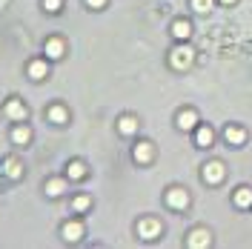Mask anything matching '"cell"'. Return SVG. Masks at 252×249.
Returning <instances> with one entry per match:
<instances>
[{"label": "cell", "mask_w": 252, "mask_h": 249, "mask_svg": "<svg viewBox=\"0 0 252 249\" xmlns=\"http://www.w3.org/2000/svg\"><path fill=\"white\" fill-rule=\"evenodd\" d=\"M86 6H89V9H103L106 0H86Z\"/></svg>", "instance_id": "25"}, {"label": "cell", "mask_w": 252, "mask_h": 249, "mask_svg": "<svg viewBox=\"0 0 252 249\" xmlns=\"http://www.w3.org/2000/svg\"><path fill=\"white\" fill-rule=\"evenodd\" d=\"M172 34L178 37V40H187L189 34H192V23H189V20H175L172 23Z\"/></svg>", "instance_id": "15"}, {"label": "cell", "mask_w": 252, "mask_h": 249, "mask_svg": "<svg viewBox=\"0 0 252 249\" xmlns=\"http://www.w3.org/2000/svg\"><path fill=\"white\" fill-rule=\"evenodd\" d=\"M63 52H66V46H63L61 37H49V40H46V58H49V61H61Z\"/></svg>", "instance_id": "7"}, {"label": "cell", "mask_w": 252, "mask_h": 249, "mask_svg": "<svg viewBox=\"0 0 252 249\" xmlns=\"http://www.w3.org/2000/svg\"><path fill=\"white\" fill-rule=\"evenodd\" d=\"M235 206H241V209L252 206V189H250V187H241V189L235 192Z\"/></svg>", "instance_id": "20"}, {"label": "cell", "mask_w": 252, "mask_h": 249, "mask_svg": "<svg viewBox=\"0 0 252 249\" xmlns=\"http://www.w3.org/2000/svg\"><path fill=\"white\" fill-rule=\"evenodd\" d=\"M6 115H9L12 121H26L29 109H26V103H23V100H17V97H9V103H6Z\"/></svg>", "instance_id": "3"}, {"label": "cell", "mask_w": 252, "mask_h": 249, "mask_svg": "<svg viewBox=\"0 0 252 249\" xmlns=\"http://www.w3.org/2000/svg\"><path fill=\"white\" fill-rule=\"evenodd\" d=\"M220 3H226V6H229V3H235V0H220Z\"/></svg>", "instance_id": "26"}, {"label": "cell", "mask_w": 252, "mask_h": 249, "mask_svg": "<svg viewBox=\"0 0 252 249\" xmlns=\"http://www.w3.org/2000/svg\"><path fill=\"white\" fill-rule=\"evenodd\" d=\"M43 189H46L49 198H61L63 192H66V181H63V178H49Z\"/></svg>", "instance_id": "11"}, {"label": "cell", "mask_w": 252, "mask_h": 249, "mask_svg": "<svg viewBox=\"0 0 252 249\" xmlns=\"http://www.w3.org/2000/svg\"><path fill=\"white\" fill-rule=\"evenodd\" d=\"M66 175H69V181H80V178H86V166H83V160H72V163L66 166Z\"/></svg>", "instance_id": "19"}, {"label": "cell", "mask_w": 252, "mask_h": 249, "mask_svg": "<svg viewBox=\"0 0 252 249\" xmlns=\"http://www.w3.org/2000/svg\"><path fill=\"white\" fill-rule=\"evenodd\" d=\"M138 235H141L143 241H152V238H158V235H160V223H158L155 218L138 220Z\"/></svg>", "instance_id": "2"}, {"label": "cell", "mask_w": 252, "mask_h": 249, "mask_svg": "<svg viewBox=\"0 0 252 249\" xmlns=\"http://www.w3.org/2000/svg\"><path fill=\"white\" fill-rule=\"evenodd\" d=\"M192 61H195V52H192L187 43L172 49V66H175V69H189V66H192Z\"/></svg>", "instance_id": "1"}, {"label": "cell", "mask_w": 252, "mask_h": 249, "mask_svg": "<svg viewBox=\"0 0 252 249\" xmlns=\"http://www.w3.org/2000/svg\"><path fill=\"white\" fill-rule=\"evenodd\" d=\"M223 138H226L229 146H241V143L247 140V132H244L241 126H226V129H223Z\"/></svg>", "instance_id": "8"}, {"label": "cell", "mask_w": 252, "mask_h": 249, "mask_svg": "<svg viewBox=\"0 0 252 249\" xmlns=\"http://www.w3.org/2000/svg\"><path fill=\"white\" fill-rule=\"evenodd\" d=\"M209 241H212V238H209V232H206V229H195V232H189V247L192 249H204V247H209Z\"/></svg>", "instance_id": "9"}, {"label": "cell", "mask_w": 252, "mask_h": 249, "mask_svg": "<svg viewBox=\"0 0 252 249\" xmlns=\"http://www.w3.org/2000/svg\"><path fill=\"white\" fill-rule=\"evenodd\" d=\"M166 203H169L172 209H187V206H189L187 189H169V195H166Z\"/></svg>", "instance_id": "5"}, {"label": "cell", "mask_w": 252, "mask_h": 249, "mask_svg": "<svg viewBox=\"0 0 252 249\" xmlns=\"http://www.w3.org/2000/svg\"><path fill=\"white\" fill-rule=\"evenodd\" d=\"M63 238L72 241V244L80 241V238H83V223H80V220H66V223H63Z\"/></svg>", "instance_id": "6"}, {"label": "cell", "mask_w": 252, "mask_h": 249, "mask_svg": "<svg viewBox=\"0 0 252 249\" xmlns=\"http://www.w3.org/2000/svg\"><path fill=\"white\" fill-rule=\"evenodd\" d=\"M89 206H92V201H89L86 195H78V198L72 201V209H75V212H86Z\"/></svg>", "instance_id": "22"}, {"label": "cell", "mask_w": 252, "mask_h": 249, "mask_svg": "<svg viewBox=\"0 0 252 249\" xmlns=\"http://www.w3.org/2000/svg\"><path fill=\"white\" fill-rule=\"evenodd\" d=\"M204 181L206 184H220V181H223V163H218V160L206 163L204 166Z\"/></svg>", "instance_id": "4"}, {"label": "cell", "mask_w": 252, "mask_h": 249, "mask_svg": "<svg viewBox=\"0 0 252 249\" xmlns=\"http://www.w3.org/2000/svg\"><path fill=\"white\" fill-rule=\"evenodd\" d=\"M63 6V0H43V9H46L49 15H58Z\"/></svg>", "instance_id": "23"}, {"label": "cell", "mask_w": 252, "mask_h": 249, "mask_svg": "<svg viewBox=\"0 0 252 249\" xmlns=\"http://www.w3.org/2000/svg\"><path fill=\"white\" fill-rule=\"evenodd\" d=\"M12 140H15L17 146H29L32 129H29V126H15V132H12Z\"/></svg>", "instance_id": "16"}, {"label": "cell", "mask_w": 252, "mask_h": 249, "mask_svg": "<svg viewBox=\"0 0 252 249\" xmlns=\"http://www.w3.org/2000/svg\"><path fill=\"white\" fill-rule=\"evenodd\" d=\"M132 155H135L138 163H149V160H152V143H149V140H141V143L135 146V152H132Z\"/></svg>", "instance_id": "12"}, {"label": "cell", "mask_w": 252, "mask_h": 249, "mask_svg": "<svg viewBox=\"0 0 252 249\" xmlns=\"http://www.w3.org/2000/svg\"><path fill=\"white\" fill-rule=\"evenodd\" d=\"M195 143H198V146H212V129H209V126H198V129H195Z\"/></svg>", "instance_id": "18"}, {"label": "cell", "mask_w": 252, "mask_h": 249, "mask_svg": "<svg viewBox=\"0 0 252 249\" xmlns=\"http://www.w3.org/2000/svg\"><path fill=\"white\" fill-rule=\"evenodd\" d=\"M192 9L204 15V12H209V9H212V0H192Z\"/></svg>", "instance_id": "24"}, {"label": "cell", "mask_w": 252, "mask_h": 249, "mask_svg": "<svg viewBox=\"0 0 252 249\" xmlns=\"http://www.w3.org/2000/svg\"><path fill=\"white\" fill-rule=\"evenodd\" d=\"M3 175H9V178H20V175H23V163H20L17 157H6V160H3Z\"/></svg>", "instance_id": "14"}, {"label": "cell", "mask_w": 252, "mask_h": 249, "mask_svg": "<svg viewBox=\"0 0 252 249\" xmlns=\"http://www.w3.org/2000/svg\"><path fill=\"white\" fill-rule=\"evenodd\" d=\"M178 129H184V132H189V129H198V115L195 112H178Z\"/></svg>", "instance_id": "10"}, {"label": "cell", "mask_w": 252, "mask_h": 249, "mask_svg": "<svg viewBox=\"0 0 252 249\" xmlns=\"http://www.w3.org/2000/svg\"><path fill=\"white\" fill-rule=\"evenodd\" d=\"M118 129H121V135H135V132H138V121H135L132 115H124V118L118 121Z\"/></svg>", "instance_id": "17"}, {"label": "cell", "mask_w": 252, "mask_h": 249, "mask_svg": "<svg viewBox=\"0 0 252 249\" xmlns=\"http://www.w3.org/2000/svg\"><path fill=\"white\" fill-rule=\"evenodd\" d=\"M46 118L52 124H66V121H69V112L63 109V106H52V109L46 112Z\"/></svg>", "instance_id": "21"}, {"label": "cell", "mask_w": 252, "mask_h": 249, "mask_svg": "<svg viewBox=\"0 0 252 249\" xmlns=\"http://www.w3.org/2000/svg\"><path fill=\"white\" fill-rule=\"evenodd\" d=\"M49 75V63L46 61H32L29 63V78L32 80H43Z\"/></svg>", "instance_id": "13"}]
</instances>
